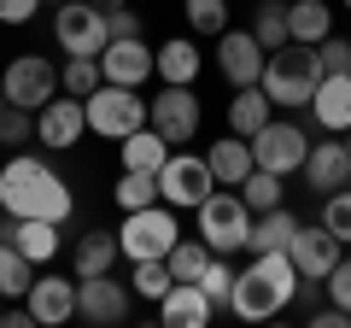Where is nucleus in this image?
Segmentation results:
<instances>
[{
    "instance_id": "obj_1",
    "label": "nucleus",
    "mask_w": 351,
    "mask_h": 328,
    "mask_svg": "<svg viewBox=\"0 0 351 328\" xmlns=\"http://www.w3.org/2000/svg\"><path fill=\"white\" fill-rule=\"evenodd\" d=\"M0 211L64 223V217L76 211V200H71L64 176L53 170L47 159H36V152H12V159L0 164Z\"/></svg>"
},
{
    "instance_id": "obj_2",
    "label": "nucleus",
    "mask_w": 351,
    "mask_h": 328,
    "mask_svg": "<svg viewBox=\"0 0 351 328\" xmlns=\"http://www.w3.org/2000/svg\"><path fill=\"white\" fill-rule=\"evenodd\" d=\"M293 299H299V270L287 253H252V264L234 270V288H228V311L240 323H269Z\"/></svg>"
},
{
    "instance_id": "obj_3",
    "label": "nucleus",
    "mask_w": 351,
    "mask_h": 328,
    "mask_svg": "<svg viewBox=\"0 0 351 328\" xmlns=\"http://www.w3.org/2000/svg\"><path fill=\"white\" fill-rule=\"evenodd\" d=\"M316 82H322V59H316L311 41L276 47L269 59H263V76H258V89L269 94V106H287V112H304V106H311Z\"/></svg>"
},
{
    "instance_id": "obj_4",
    "label": "nucleus",
    "mask_w": 351,
    "mask_h": 328,
    "mask_svg": "<svg viewBox=\"0 0 351 328\" xmlns=\"http://www.w3.org/2000/svg\"><path fill=\"white\" fill-rule=\"evenodd\" d=\"M193 217H199V240H205V246H211V253H240V246H246V235H252V205L246 200H240V188L234 194H205V200L199 205H193Z\"/></svg>"
},
{
    "instance_id": "obj_5",
    "label": "nucleus",
    "mask_w": 351,
    "mask_h": 328,
    "mask_svg": "<svg viewBox=\"0 0 351 328\" xmlns=\"http://www.w3.org/2000/svg\"><path fill=\"white\" fill-rule=\"evenodd\" d=\"M182 240V229H176V205H141V211H123V229H117V246H123V258L135 264V258H170V246Z\"/></svg>"
},
{
    "instance_id": "obj_6",
    "label": "nucleus",
    "mask_w": 351,
    "mask_h": 328,
    "mask_svg": "<svg viewBox=\"0 0 351 328\" xmlns=\"http://www.w3.org/2000/svg\"><path fill=\"white\" fill-rule=\"evenodd\" d=\"M82 112H88V135H106V141H123L129 129L147 124L141 89H123V82H100V89L82 100Z\"/></svg>"
},
{
    "instance_id": "obj_7",
    "label": "nucleus",
    "mask_w": 351,
    "mask_h": 328,
    "mask_svg": "<svg viewBox=\"0 0 351 328\" xmlns=\"http://www.w3.org/2000/svg\"><path fill=\"white\" fill-rule=\"evenodd\" d=\"M211 188H217V176H211V164H205V152H182L176 147L170 159L158 164V200L176 205V211H193Z\"/></svg>"
},
{
    "instance_id": "obj_8",
    "label": "nucleus",
    "mask_w": 351,
    "mask_h": 328,
    "mask_svg": "<svg viewBox=\"0 0 351 328\" xmlns=\"http://www.w3.org/2000/svg\"><path fill=\"white\" fill-rule=\"evenodd\" d=\"M304 152H311V129L287 124V117H269V124L252 135V164H258V170H276V176L304 170Z\"/></svg>"
},
{
    "instance_id": "obj_9",
    "label": "nucleus",
    "mask_w": 351,
    "mask_h": 328,
    "mask_svg": "<svg viewBox=\"0 0 351 328\" xmlns=\"http://www.w3.org/2000/svg\"><path fill=\"white\" fill-rule=\"evenodd\" d=\"M147 124L170 147H188L199 135V94H193V82H164L158 100H147Z\"/></svg>"
},
{
    "instance_id": "obj_10",
    "label": "nucleus",
    "mask_w": 351,
    "mask_h": 328,
    "mask_svg": "<svg viewBox=\"0 0 351 328\" xmlns=\"http://www.w3.org/2000/svg\"><path fill=\"white\" fill-rule=\"evenodd\" d=\"M0 89H6V106H24V112H41V106L59 94V71H53L41 53H18L0 76Z\"/></svg>"
},
{
    "instance_id": "obj_11",
    "label": "nucleus",
    "mask_w": 351,
    "mask_h": 328,
    "mask_svg": "<svg viewBox=\"0 0 351 328\" xmlns=\"http://www.w3.org/2000/svg\"><path fill=\"white\" fill-rule=\"evenodd\" d=\"M53 36H59L64 53H94V59H100V47L112 41V36H106V12L94 6V0H59Z\"/></svg>"
},
{
    "instance_id": "obj_12",
    "label": "nucleus",
    "mask_w": 351,
    "mask_h": 328,
    "mask_svg": "<svg viewBox=\"0 0 351 328\" xmlns=\"http://www.w3.org/2000/svg\"><path fill=\"white\" fill-rule=\"evenodd\" d=\"M129 299H135V288L112 276H76V316L94 328H117L129 316Z\"/></svg>"
},
{
    "instance_id": "obj_13",
    "label": "nucleus",
    "mask_w": 351,
    "mask_h": 328,
    "mask_svg": "<svg viewBox=\"0 0 351 328\" xmlns=\"http://www.w3.org/2000/svg\"><path fill=\"white\" fill-rule=\"evenodd\" d=\"M82 129H88V112H82V100H76V94H53V100L36 112V141H41L47 152L76 147V141H82Z\"/></svg>"
},
{
    "instance_id": "obj_14",
    "label": "nucleus",
    "mask_w": 351,
    "mask_h": 328,
    "mask_svg": "<svg viewBox=\"0 0 351 328\" xmlns=\"http://www.w3.org/2000/svg\"><path fill=\"white\" fill-rule=\"evenodd\" d=\"M287 258H293V270H299V281H328V270L346 258V246H339L322 223H316V229L299 223V235L287 240Z\"/></svg>"
},
{
    "instance_id": "obj_15",
    "label": "nucleus",
    "mask_w": 351,
    "mask_h": 328,
    "mask_svg": "<svg viewBox=\"0 0 351 328\" xmlns=\"http://www.w3.org/2000/svg\"><path fill=\"white\" fill-rule=\"evenodd\" d=\"M263 59H269V53L258 47L252 30H223V36H217V71H223L234 89H252V82H258Z\"/></svg>"
},
{
    "instance_id": "obj_16",
    "label": "nucleus",
    "mask_w": 351,
    "mask_h": 328,
    "mask_svg": "<svg viewBox=\"0 0 351 328\" xmlns=\"http://www.w3.org/2000/svg\"><path fill=\"white\" fill-rule=\"evenodd\" d=\"M304 112L316 117V129L346 135V129H351V71H328L322 82H316V94H311Z\"/></svg>"
},
{
    "instance_id": "obj_17",
    "label": "nucleus",
    "mask_w": 351,
    "mask_h": 328,
    "mask_svg": "<svg viewBox=\"0 0 351 328\" xmlns=\"http://www.w3.org/2000/svg\"><path fill=\"white\" fill-rule=\"evenodd\" d=\"M100 76H106V82H123V89H141V82L152 76V47L141 36L106 41V47H100Z\"/></svg>"
},
{
    "instance_id": "obj_18",
    "label": "nucleus",
    "mask_w": 351,
    "mask_h": 328,
    "mask_svg": "<svg viewBox=\"0 0 351 328\" xmlns=\"http://www.w3.org/2000/svg\"><path fill=\"white\" fill-rule=\"evenodd\" d=\"M24 305H29V316H36L41 328H59V323H71V316H76V281L36 276V281H29V293H24Z\"/></svg>"
},
{
    "instance_id": "obj_19",
    "label": "nucleus",
    "mask_w": 351,
    "mask_h": 328,
    "mask_svg": "<svg viewBox=\"0 0 351 328\" xmlns=\"http://www.w3.org/2000/svg\"><path fill=\"white\" fill-rule=\"evenodd\" d=\"M304 182H311V194H334V188H346V182H351V152H346V141H339V135L316 141V147L304 152Z\"/></svg>"
},
{
    "instance_id": "obj_20",
    "label": "nucleus",
    "mask_w": 351,
    "mask_h": 328,
    "mask_svg": "<svg viewBox=\"0 0 351 328\" xmlns=\"http://www.w3.org/2000/svg\"><path fill=\"white\" fill-rule=\"evenodd\" d=\"M211 316H217V305L205 299L199 281H176V288L158 299V323L164 328H205Z\"/></svg>"
},
{
    "instance_id": "obj_21",
    "label": "nucleus",
    "mask_w": 351,
    "mask_h": 328,
    "mask_svg": "<svg viewBox=\"0 0 351 328\" xmlns=\"http://www.w3.org/2000/svg\"><path fill=\"white\" fill-rule=\"evenodd\" d=\"M205 164H211V176L223 182V188H240V182L252 176V141H246V135H234V129H228V135L217 141L211 152H205Z\"/></svg>"
},
{
    "instance_id": "obj_22",
    "label": "nucleus",
    "mask_w": 351,
    "mask_h": 328,
    "mask_svg": "<svg viewBox=\"0 0 351 328\" xmlns=\"http://www.w3.org/2000/svg\"><path fill=\"white\" fill-rule=\"evenodd\" d=\"M299 235V217L287 205H269V211L252 217V235H246V253H287V240Z\"/></svg>"
},
{
    "instance_id": "obj_23",
    "label": "nucleus",
    "mask_w": 351,
    "mask_h": 328,
    "mask_svg": "<svg viewBox=\"0 0 351 328\" xmlns=\"http://www.w3.org/2000/svg\"><path fill=\"white\" fill-rule=\"evenodd\" d=\"M117 152H123V170H152V176H158V164L170 159L176 147H170L152 124H141V129H129V135L117 141Z\"/></svg>"
},
{
    "instance_id": "obj_24",
    "label": "nucleus",
    "mask_w": 351,
    "mask_h": 328,
    "mask_svg": "<svg viewBox=\"0 0 351 328\" xmlns=\"http://www.w3.org/2000/svg\"><path fill=\"white\" fill-rule=\"evenodd\" d=\"M117 258H123L117 229H88V235L76 240V276H112Z\"/></svg>"
},
{
    "instance_id": "obj_25",
    "label": "nucleus",
    "mask_w": 351,
    "mask_h": 328,
    "mask_svg": "<svg viewBox=\"0 0 351 328\" xmlns=\"http://www.w3.org/2000/svg\"><path fill=\"white\" fill-rule=\"evenodd\" d=\"M12 246L29 264H53V258H59V223H47V217H18Z\"/></svg>"
},
{
    "instance_id": "obj_26",
    "label": "nucleus",
    "mask_w": 351,
    "mask_h": 328,
    "mask_svg": "<svg viewBox=\"0 0 351 328\" xmlns=\"http://www.w3.org/2000/svg\"><path fill=\"white\" fill-rule=\"evenodd\" d=\"M199 47H193L188 36H176V41H164V47H152V76H164V82H193L199 76Z\"/></svg>"
},
{
    "instance_id": "obj_27",
    "label": "nucleus",
    "mask_w": 351,
    "mask_h": 328,
    "mask_svg": "<svg viewBox=\"0 0 351 328\" xmlns=\"http://www.w3.org/2000/svg\"><path fill=\"white\" fill-rule=\"evenodd\" d=\"M287 36L316 47L322 36H334V6H322V0H287Z\"/></svg>"
},
{
    "instance_id": "obj_28",
    "label": "nucleus",
    "mask_w": 351,
    "mask_h": 328,
    "mask_svg": "<svg viewBox=\"0 0 351 328\" xmlns=\"http://www.w3.org/2000/svg\"><path fill=\"white\" fill-rule=\"evenodd\" d=\"M263 124H269V94H263L258 82H252V89H234V100H228V129L252 141Z\"/></svg>"
},
{
    "instance_id": "obj_29",
    "label": "nucleus",
    "mask_w": 351,
    "mask_h": 328,
    "mask_svg": "<svg viewBox=\"0 0 351 328\" xmlns=\"http://www.w3.org/2000/svg\"><path fill=\"white\" fill-rule=\"evenodd\" d=\"M29 281H36V264L18 253L12 240H0V299H24Z\"/></svg>"
},
{
    "instance_id": "obj_30",
    "label": "nucleus",
    "mask_w": 351,
    "mask_h": 328,
    "mask_svg": "<svg viewBox=\"0 0 351 328\" xmlns=\"http://www.w3.org/2000/svg\"><path fill=\"white\" fill-rule=\"evenodd\" d=\"M112 200H117V211L158 205V176H152V170H123V176H117V188H112Z\"/></svg>"
},
{
    "instance_id": "obj_31",
    "label": "nucleus",
    "mask_w": 351,
    "mask_h": 328,
    "mask_svg": "<svg viewBox=\"0 0 351 328\" xmlns=\"http://www.w3.org/2000/svg\"><path fill=\"white\" fill-rule=\"evenodd\" d=\"M100 82H106V76H100V59H94V53H71V59H64V71H59V89L76 94V100H88Z\"/></svg>"
},
{
    "instance_id": "obj_32",
    "label": "nucleus",
    "mask_w": 351,
    "mask_h": 328,
    "mask_svg": "<svg viewBox=\"0 0 351 328\" xmlns=\"http://www.w3.org/2000/svg\"><path fill=\"white\" fill-rule=\"evenodd\" d=\"M129 288H135V299H152V305H158L164 293L176 288V276H170V264H164V258H135V276H129Z\"/></svg>"
},
{
    "instance_id": "obj_33",
    "label": "nucleus",
    "mask_w": 351,
    "mask_h": 328,
    "mask_svg": "<svg viewBox=\"0 0 351 328\" xmlns=\"http://www.w3.org/2000/svg\"><path fill=\"white\" fill-rule=\"evenodd\" d=\"M211 258H217V253H211V246H205V240H176V246H170V258H164V264H170V276H176V281H199Z\"/></svg>"
},
{
    "instance_id": "obj_34",
    "label": "nucleus",
    "mask_w": 351,
    "mask_h": 328,
    "mask_svg": "<svg viewBox=\"0 0 351 328\" xmlns=\"http://www.w3.org/2000/svg\"><path fill=\"white\" fill-rule=\"evenodd\" d=\"M252 36H258V47L263 53H276V47H287V6H276V0H263L258 6V18H252Z\"/></svg>"
},
{
    "instance_id": "obj_35",
    "label": "nucleus",
    "mask_w": 351,
    "mask_h": 328,
    "mask_svg": "<svg viewBox=\"0 0 351 328\" xmlns=\"http://www.w3.org/2000/svg\"><path fill=\"white\" fill-rule=\"evenodd\" d=\"M193 36H223L228 30V0H182Z\"/></svg>"
},
{
    "instance_id": "obj_36",
    "label": "nucleus",
    "mask_w": 351,
    "mask_h": 328,
    "mask_svg": "<svg viewBox=\"0 0 351 328\" xmlns=\"http://www.w3.org/2000/svg\"><path fill=\"white\" fill-rule=\"evenodd\" d=\"M240 200L252 205V217L269 211V205H281V176H276V170H258V164H252V176L240 182Z\"/></svg>"
},
{
    "instance_id": "obj_37",
    "label": "nucleus",
    "mask_w": 351,
    "mask_h": 328,
    "mask_svg": "<svg viewBox=\"0 0 351 328\" xmlns=\"http://www.w3.org/2000/svg\"><path fill=\"white\" fill-rule=\"evenodd\" d=\"M322 229L339 240V246H351V182L334 194H322Z\"/></svg>"
},
{
    "instance_id": "obj_38",
    "label": "nucleus",
    "mask_w": 351,
    "mask_h": 328,
    "mask_svg": "<svg viewBox=\"0 0 351 328\" xmlns=\"http://www.w3.org/2000/svg\"><path fill=\"white\" fill-rule=\"evenodd\" d=\"M29 141H36V112L0 106V147H29Z\"/></svg>"
},
{
    "instance_id": "obj_39",
    "label": "nucleus",
    "mask_w": 351,
    "mask_h": 328,
    "mask_svg": "<svg viewBox=\"0 0 351 328\" xmlns=\"http://www.w3.org/2000/svg\"><path fill=\"white\" fill-rule=\"evenodd\" d=\"M199 288H205V299H211V305H228V288H234V270H228V258H223V253H217L211 264H205Z\"/></svg>"
},
{
    "instance_id": "obj_40",
    "label": "nucleus",
    "mask_w": 351,
    "mask_h": 328,
    "mask_svg": "<svg viewBox=\"0 0 351 328\" xmlns=\"http://www.w3.org/2000/svg\"><path fill=\"white\" fill-rule=\"evenodd\" d=\"M316 59H322V76H328V71H351V41L322 36V41H316Z\"/></svg>"
},
{
    "instance_id": "obj_41",
    "label": "nucleus",
    "mask_w": 351,
    "mask_h": 328,
    "mask_svg": "<svg viewBox=\"0 0 351 328\" xmlns=\"http://www.w3.org/2000/svg\"><path fill=\"white\" fill-rule=\"evenodd\" d=\"M322 288H328V299H334L339 311H351V253L339 258L334 270H328V281H322Z\"/></svg>"
},
{
    "instance_id": "obj_42",
    "label": "nucleus",
    "mask_w": 351,
    "mask_h": 328,
    "mask_svg": "<svg viewBox=\"0 0 351 328\" xmlns=\"http://www.w3.org/2000/svg\"><path fill=\"white\" fill-rule=\"evenodd\" d=\"M106 36H112V41L141 36V12H129V6H112V12H106Z\"/></svg>"
},
{
    "instance_id": "obj_43",
    "label": "nucleus",
    "mask_w": 351,
    "mask_h": 328,
    "mask_svg": "<svg viewBox=\"0 0 351 328\" xmlns=\"http://www.w3.org/2000/svg\"><path fill=\"white\" fill-rule=\"evenodd\" d=\"M36 6H47V0H0V24H29Z\"/></svg>"
},
{
    "instance_id": "obj_44",
    "label": "nucleus",
    "mask_w": 351,
    "mask_h": 328,
    "mask_svg": "<svg viewBox=\"0 0 351 328\" xmlns=\"http://www.w3.org/2000/svg\"><path fill=\"white\" fill-rule=\"evenodd\" d=\"M311 328H351V311L328 305V311H311Z\"/></svg>"
},
{
    "instance_id": "obj_45",
    "label": "nucleus",
    "mask_w": 351,
    "mask_h": 328,
    "mask_svg": "<svg viewBox=\"0 0 351 328\" xmlns=\"http://www.w3.org/2000/svg\"><path fill=\"white\" fill-rule=\"evenodd\" d=\"M0 323H12V328H29V323H36V316H29V305H12V311L0 316Z\"/></svg>"
},
{
    "instance_id": "obj_46",
    "label": "nucleus",
    "mask_w": 351,
    "mask_h": 328,
    "mask_svg": "<svg viewBox=\"0 0 351 328\" xmlns=\"http://www.w3.org/2000/svg\"><path fill=\"white\" fill-rule=\"evenodd\" d=\"M94 6H100V12H112V6H129V0H94Z\"/></svg>"
},
{
    "instance_id": "obj_47",
    "label": "nucleus",
    "mask_w": 351,
    "mask_h": 328,
    "mask_svg": "<svg viewBox=\"0 0 351 328\" xmlns=\"http://www.w3.org/2000/svg\"><path fill=\"white\" fill-rule=\"evenodd\" d=\"M339 141H346V152H351V129H346V135H339Z\"/></svg>"
},
{
    "instance_id": "obj_48",
    "label": "nucleus",
    "mask_w": 351,
    "mask_h": 328,
    "mask_svg": "<svg viewBox=\"0 0 351 328\" xmlns=\"http://www.w3.org/2000/svg\"><path fill=\"white\" fill-rule=\"evenodd\" d=\"M0 316H6V299H0Z\"/></svg>"
},
{
    "instance_id": "obj_49",
    "label": "nucleus",
    "mask_w": 351,
    "mask_h": 328,
    "mask_svg": "<svg viewBox=\"0 0 351 328\" xmlns=\"http://www.w3.org/2000/svg\"><path fill=\"white\" fill-rule=\"evenodd\" d=\"M0 106H6V89H0Z\"/></svg>"
},
{
    "instance_id": "obj_50",
    "label": "nucleus",
    "mask_w": 351,
    "mask_h": 328,
    "mask_svg": "<svg viewBox=\"0 0 351 328\" xmlns=\"http://www.w3.org/2000/svg\"><path fill=\"white\" fill-rule=\"evenodd\" d=\"M346 12H351V0H346Z\"/></svg>"
},
{
    "instance_id": "obj_51",
    "label": "nucleus",
    "mask_w": 351,
    "mask_h": 328,
    "mask_svg": "<svg viewBox=\"0 0 351 328\" xmlns=\"http://www.w3.org/2000/svg\"><path fill=\"white\" fill-rule=\"evenodd\" d=\"M53 6H59V0H53Z\"/></svg>"
}]
</instances>
